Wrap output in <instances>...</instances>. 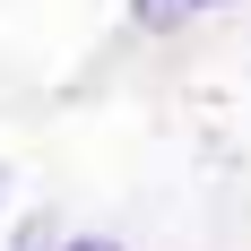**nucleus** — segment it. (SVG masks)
I'll list each match as a JSON object with an SVG mask.
<instances>
[{"mask_svg": "<svg viewBox=\"0 0 251 251\" xmlns=\"http://www.w3.org/2000/svg\"><path fill=\"white\" fill-rule=\"evenodd\" d=\"M70 251H113V243H70Z\"/></svg>", "mask_w": 251, "mask_h": 251, "instance_id": "7ed1b4c3", "label": "nucleus"}, {"mask_svg": "<svg viewBox=\"0 0 251 251\" xmlns=\"http://www.w3.org/2000/svg\"><path fill=\"white\" fill-rule=\"evenodd\" d=\"M0 200H9V174H0Z\"/></svg>", "mask_w": 251, "mask_h": 251, "instance_id": "20e7f679", "label": "nucleus"}, {"mask_svg": "<svg viewBox=\"0 0 251 251\" xmlns=\"http://www.w3.org/2000/svg\"><path fill=\"white\" fill-rule=\"evenodd\" d=\"M18 251H44V226H35V234H26V243H18Z\"/></svg>", "mask_w": 251, "mask_h": 251, "instance_id": "f03ea898", "label": "nucleus"}, {"mask_svg": "<svg viewBox=\"0 0 251 251\" xmlns=\"http://www.w3.org/2000/svg\"><path fill=\"white\" fill-rule=\"evenodd\" d=\"M208 9H226V0H130V18L148 26V35H174V26L208 18Z\"/></svg>", "mask_w": 251, "mask_h": 251, "instance_id": "f257e3e1", "label": "nucleus"}]
</instances>
